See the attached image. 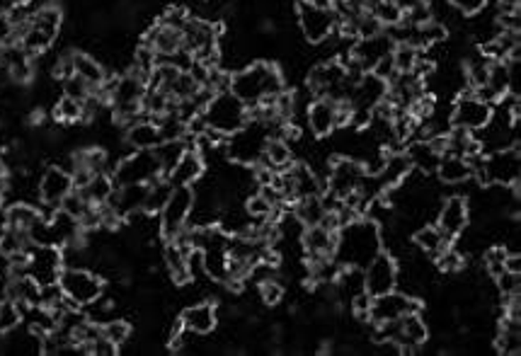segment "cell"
<instances>
[{
	"instance_id": "d4e9b609",
	"label": "cell",
	"mask_w": 521,
	"mask_h": 356,
	"mask_svg": "<svg viewBox=\"0 0 521 356\" xmlns=\"http://www.w3.org/2000/svg\"><path fill=\"white\" fill-rule=\"evenodd\" d=\"M437 178L447 185H464L468 179H473L471 165L461 155H441L439 165H437Z\"/></svg>"
},
{
	"instance_id": "f6af8a7d",
	"label": "cell",
	"mask_w": 521,
	"mask_h": 356,
	"mask_svg": "<svg viewBox=\"0 0 521 356\" xmlns=\"http://www.w3.org/2000/svg\"><path fill=\"white\" fill-rule=\"evenodd\" d=\"M417 54H420V49L410 47V44H395V49H393L395 71H398V74H410L417 61Z\"/></svg>"
},
{
	"instance_id": "8fae6325",
	"label": "cell",
	"mask_w": 521,
	"mask_h": 356,
	"mask_svg": "<svg viewBox=\"0 0 521 356\" xmlns=\"http://www.w3.org/2000/svg\"><path fill=\"white\" fill-rule=\"evenodd\" d=\"M521 178V153L519 143L502 151H492L482 162V185L509 187Z\"/></svg>"
},
{
	"instance_id": "277c9868",
	"label": "cell",
	"mask_w": 521,
	"mask_h": 356,
	"mask_svg": "<svg viewBox=\"0 0 521 356\" xmlns=\"http://www.w3.org/2000/svg\"><path fill=\"white\" fill-rule=\"evenodd\" d=\"M202 117L209 129L219 131L223 136H233L236 131H240L245 124L250 122V109L230 90H226V92H216L209 100Z\"/></svg>"
},
{
	"instance_id": "2e32d148",
	"label": "cell",
	"mask_w": 521,
	"mask_h": 356,
	"mask_svg": "<svg viewBox=\"0 0 521 356\" xmlns=\"http://www.w3.org/2000/svg\"><path fill=\"white\" fill-rule=\"evenodd\" d=\"M68 192H74V175L64 170L61 165H49L41 170L39 178V204L58 209V204Z\"/></svg>"
},
{
	"instance_id": "8d00e7d4",
	"label": "cell",
	"mask_w": 521,
	"mask_h": 356,
	"mask_svg": "<svg viewBox=\"0 0 521 356\" xmlns=\"http://www.w3.org/2000/svg\"><path fill=\"white\" fill-rule=\"evenodd\" d=\"M243 209H245V213H247V216H250L253 221L274 219L279 211H282V209H277L274 204L269 202L267 196L262 195V192H255V195L247 196V202L243 204Z\"/></svg>"
},
{
	"instance_id": "44dd1931",
	"label": "cell",
	"mask_w": 521,
	"mask_h": 356,
	"mask_svg": "<svg viewBox=\"0 0 521 356\" xmlns=\"http://www.w3.org/2000/svg\"><path fill=\"white\" fill-rule=\"evenodd\" d=\"M334 245H337V233L327 230L320 223L303 228L301 247L306 257H330V255H334Z\"/></svg>"
},
{
	"instance_id": "484cf974",
	"label": "cell",
	"mask_w": 521,
	"mask_h": 356,
	"mask_svg": "<svg viewBox=\"0 0 521 356\" xmlns=\"http://www.w3.org/2000/svg\"><path fill=\"white\" fill-rule=\"evenodd\" d=\"M187 252L189 250L179 247L175 240H168L163 247L165 269H168V274L175 279L178 286H185L187 282H192V279H189V267H187Z\"/></svg>"
},
{
	"instance_id": "7c38bea8",
	"label": "cell",
	"mask_w": 521,
	"mask_h": 356,
	"mask_svg": "<svg viewBox=\"0 0 521 356\" xmlns=\"http://www.w3.org/2000/svg\"><path fill=\"white\" fill-rule=\"evenodd\" d=\"M420 310H422V300L417 299V296L393 289V291L371 299L369 320L371 323H388V320H400L407 313H420Z\"/></svg>"
},
{
	"instance_id": "7bdbcfd3",
	"label": "cell",
	"mask_w": 521,
	"mask_h": 356,
	"mask_svg": "<svg viewBox=\"0 0 521 356\" xmlns=\"http://www.w3.org/2000/svg\"><path fill=\"white\" fill-rule=\"evenodd\" d=\"M90 206H92V204H90L88 199L81 195V189L68 192V195L61 199V204H58V209L64 211V213H68V216H74L75 221H81V216L90 209Z\"/></svg>"
},
{
	"instance_id": "7dc6e473",
	"label": "cell",
	"mask_w": 521,
	"mask_h": 356,
	"mask_svg": "<svg viewBox=\"0 0 521 356\" xmlns=\"http://www.w3.org/2000/svg\"><path fill=\"white\" fill-rule=\"evenodd\" d=\"M492 279H495L497 291L502 293V296H514V293L521 291V279L517 272H507V269H502V272L497 276H492Z\"/></svg>"
},
{
	"instance_id": "4316f807",
	"label": "cell",
	"mask_w": 521,
	"mask_h": 356,
	"mask_svg": "<svg viewBox=\"0 0 521 356\" xmlns=\"http://www.w3.org/2000/svg\"><path fill=\"white\" fill-rule=\"evenodd\" d=\"M412 240H415L417 247H420L424 255H430V257H437V255H441V252L447 250V247H451V245H454V240H451V238H447V235L441 233L439 226L417 228L415 235H412Z\"/></svg>"
},
{
	"instance_id": "ac0fdd59",
	"label": "cell",
	"mask_w": 521,
	"mask_h": 356,
	"mask_svg": "<svg viewBox=\"0 0 521 356\" xmlns=\"http://www.w3.org/2000/svg\"><path fill=\"white\" fill-rule=\"evenodd\" d=\"M219 325V310L212 300H202V303H192L182 310L179 316V327L196 334V337H206L212 334Z\"/></svg>"
},
{
	"instance_id": "f546056e",
	"label": "cell",
	"mask_w": 521,
	"mask_h": 356,
	"mask_svg": "<svg viewBox=\"0 0 521 356\" xmlns=\"http://www.w3.org/2000/svg\"><path fill=\"white\" fill-rule=\"evenodd\" d=\"M495 347L497 352L502 354H519L521 352V327L519 320L514 317H502V323L497 327V337H495Z\"/></svg>"
},
{
	"instance_id": "5bb4252c",
	"label": "cell",
	"mask_w": 521,
	"mask_h": 356,
	"mask_svg": "<svg viewBox=\"0 0 521 356\" xmlns=\"http://www.w3.org/2000/svg\"><path fill=\"white\" fill-rule=\"evenodd\" d=\"M364 286H367V293L371 299L393 291L398 286V262L391 252L381 250L364 267Z\"/></svg>"
},
{
	"instance_id": "4fadbf2b",
	"label": "cell",
	"mask_w": 521,
	"mask_h": 356,
	"mask_svg": "<svg viewBox=\"0 0 521 356\" xmlns=\"http://www.w3.org/2000/svg\"><path fill=\"white\" fill-rule=\"evenodd\" d=\"M64 272V257L61 247L54 245H32L30 247V262H27V274L32 276L39 286L58 283V276Z\"/></svg>"
},
{
	"instance_id": "5b68a950",
	"label": "cell",
	"mask_w": 521,
	"mask_h": 356,
	"mask_svg": "<svg viewBox=\"0 0 521 356\" xmlns=\"http://www.w3.org/2000/svg\"><path fill=\"white\" fill-rule=\"evenodd\" d=\"M109 175L115 187L151 185L153 179L163 178V170L153 151H131L129 155L119 158L117 168Z\"/></svg>"
},
{
	"instance_id": "cb8c5ba5",
	"label": "cell",
	"mask_w": 521,
	"mask_h": 356,
	"mask_svg": "<svg viewBox=\"0 0 521 356\" xmlns=\"http://www.w3.org/2000/svg\"><path fill=\"white\" fill-rule=\"evenodd\" d=\"M405 155L407 161H410V165H412L417 172H424V175H430V172L437 170V165H439L441 158L427 138H415L412 143H407Z\"/></svg>"
},
{
	"instance_id": "6da1fadb",
	"label": "cell",
	"mask_w": 521,
	"mask_h": 356,
	"mask_svg": "<svg viewBox=\"0 0 521 356\" xmlns=\"http://www.w3.org/2000/svg\"><path fill=\"white\" fill-rule=\"evenodd\" d=\"M383 250L381 230L378 223L367 216L344 223L337 230V245H334L333 257L343 265V267H367L369 262Z\"/></svg>"
},
{
	"instance_id": "c3c4849f",
	"label": "cell",
	"mask_w": 521,
	"mask_h": 356,
	"mask_svg": "<svg viewBox=\"0 0 521 356\" xmlns=\"http://www.w3.org/2000/svg\"><path fill=\"white\" fill-rule=\"evenodd\" d=\"M189 20V13L182 5H172V8H168L163 13V17H161V25L165 27H172V30H179L182 32V27H185V22Z\"/></svg>"
},
{
	"instance_id": "83f0119b",
	"label": "cell",
	"mask_w": 521,
	"mask_h": 356,
	"mask_svg": "<svg viewBox=\"0 0 521 356\" xmlns=\"http://www.w3.org/2000/svg\"><path fill=\"white\" fill-rule=\"evenodd\" d=\"M74 71L75 75H81L82 81L88 82L92 90L100 88L107 78V71L105 65H102V61H98L95 56H90V54H81V51H75L74 54Z\"/></svg>"
},
{
	"instance_id": "7402d4cb",
	"label": "cell",
	"mask_w": 521,
	"mask_h": 356,
	"mask_svg": "<svg viewBox=\"0 0 521 356\" xmlns=\"http://www.w3.org/2000/svg\"><path fill=\"white\" fill-rule=\"evenodd\" d=\"M143 41H146L148 47H153L158 58H168L172 56L175 51L182 49V32H179V30H172V27L161 25V22H155V25L143 34Z\"/></svg>"
},
{
	"instance_id": "e575fe53",
	"label": "cell",
	"mask_w": 521,
	"mask_h": 356,
	"mask_svg": "<svg viewBox=\"0 0 521 356\" xmlns=\"http://www.w3.org/2000/svg\"><path fill=\"white\" fill-rule=\"evenodd\" d=\"M25 320V306H20L13 299L0 300V334H10L13 330H20Z\"/></svg>"
},
{
	"instance_id": "ba28073f",
	"label": "cell",
	"mask_w": 521,
	"mask_h": 356,
	"mask_svg": "<svg viewBox=\"0 0 521 356\" xmlns=\"http://www.w3.org/2000/svg\"><path fill=\"white\" fill-rule=\"evenodd\" d=\"M195 209V187L182 185L172 189L170 199L165 202L163 211L158 213L161 221V235L165 240H172L175 235L187 228V221Z\"/></svg>"
},
{
	"instance_id": "1f68e13d",
	"label": "cell",
	"mask_w": 521,
	"mask_h": 356,
	"mask_svg": "<svg viewBox=\"0 0 521 356\" xmlns=\"http://www.w3.org/2000/svg\"><path fill=\"white\" fill-rule=\"evenodd\" d=\"M172 182L168 178H158L148 185L146 202H143V213H151V216H158L163 211L165 202L170 199L172 195Z\"/></svg>"
},
{
	"instance_id": "ee69618b",
	"label": "cell",
	"mask_w": 521,
	"mask_h": 356,
	"mask_svg": "<svg viewBox=\"0 0 521 356\" xmlns=\"http://www.w3.org/2000/svg\"><path fill=\"white\" fill-rule=\"evenodd\" d=\"M202 90V85L192 78L189 74H179L175 81H172V85H170V98H175V100H189V98H195L196 92Z\"/></svg>"
},
{
	"instance_id": "836d02e7",
	"label": "cell",
	"mask_w": 521,
	"mask_h": 356,
	"mask_svg": "<svg viewBox=\"0 0 521 356\" xmlns=\"http://www.w3.org/2000/svg\"><path fill=\"white\" fill-rule=\"evenodd\" d=\"M187 146H185V141L178 138V141H161L158 146L153 148L155 158L161 162V170H163V178H168L172 170H175V165L179 162V158L185 155Z\"/></svg>"
},
{
	"instance_id": "d6986e66",
	"label": "cell",
	"mask_w": 521,
	"mask_h": 356,
	"mask_svg": "<svg viewBox=\"0 0 521 356\" xmlns=\"http://www.w3.org/2000/svg\"><path fill=\"white\" fill-rule=\"evenodd\" d=\"M306 122L313 136H330L337 131V102L330 98H316L306 109Z\"/></svg>"
},
{
	"instance_id": "b9f144b4",
	"label": "cell",
	"mask_w": 521,
	"mask_h": 356,
	"mask_svg": "<svg viewBox=\"0 0 521 356\" xmlns=\"http://www.w3.org/2000/svg\"><path fill=\"white\" fill-rule=\"evenodd\" d=\"M371 15L381 22V27H393L403 20V10L393 0H381V3H376L374 8H371Z\"/></svg>"
},
{
	"instance_id": "ffe728a7",
	"label": "cell",
	"mask_w": 521,
	"mask_h": 356,
	"mask_svg": "<svg viewBox=\"0 0 521 356\" xmlns=\"http://www.w3.org/2000/svg\"><path fill=\"white\" fill-rule=\"evenodd\" d=\"M204 170H206V165H204V155L199 153L196 148H187L185 155L179 158L178 165H175V170L168 175V179L172 182V187H182V185L195 187L196 182L204 178Z\"/></svg>"
},
{
	"instance_id": "681fc988",
	"label": "cell",
	"mask_w": 521,
	"mask_h": 356,
	"mask_svg": "<svg viewBox=\"0 0 521 356\" xmlns=\"http://www.w3.org/2000/svg\"><path fill=\"white\" fill-rule=\"evenodd\" d=\"M488 3L490 0H451V5H454L458 13H464V15H475V13L485 8Z\"/></svg>"
},
{
	"instance_id": "9c48e42d",
	"label": "cell",
	"mask_w": 521,
	"mask_h": 356,
	"mask_svg": "<svg viewBox=\"0 0 521 356\" xmlns=\"http://www.w3.org/2000/svg\"><path fill=\"white\" fill-rule=\"evenodd\" d=\"M492 105L481 100L471 88L461 90L458 92V100L448 119H451V126H461V129L471 131V134H478L481 129H485L492 119Z\"/></svg>"
},
{
	"instance_id": "52a82bcc",
	"label": "cell",
	"mask_w": 521,
	"mask_h": 356,
	"mask_svg": "<svg viewBox=\"0 0 521 356\" xmlns=\"http://www.w3.org/2000/svg\"><path fill=\"white\" fill-rule=\"evenodd\" d=\"M61 291L71 300H75L81 308H88L98 303L105 296V282L88 267H64L58 276Z\"/></svg>"
},
{
	"instance_id": "60d3db41",
	"label": "cell",
	"mask_w": 521,
	"mask_h": 356,
	"mask_svg": "<svg viewBox=\"0 0 521 356\" xmlns=\"http://www.w3.org/2000/svg\"><path fill=\"white\" fill-rule=\"evenodd\" d=\"M61 95H64V98L78 100V102H85V100L92 95V88H90L88 82L82 81L81 75L74 74L61 81Z\"/></svg>"
},
{
	"instance_id": "f907efd6",
	"label": "cell",
	"mask_w": 521,
	"mask_h": 356,
	"mask_svg": "<svg viewBox=\"0 0 521 356\" xmlns=\"http://www.w3.org/2000/svg\"><path fill=\"white\" fill-rule=\"evenodd\" d=\"M90 354H95V356H112V354H117V347L112 344V342L107 340L105 334H100L98 340L92 342L90 344Z\"/></svg>"
},
{
	"instance_id": "816d5d0a",
	"label": "cell",
	"mask_w": 521,
	"mask_h": 356,
	"mask_svg": "<svg viewBox=\"0 0 521 356\" xmlns=\"http://www.w3.org/2000/svg\"><path fill=\"white\" fill-rule=\"evenodd\" d=\"M497 13H519V0H497Z\"/></svg>"
},
{
	"instance_id": "30bf717a",
	"label": "cell",
	"mask_w": 521,
	"mask_h": 356,
	"mask_svg": "<svg viewBox=\"0 0 521 356\" xmlns=\"http://www.w3.org/2000/svg\"><path fill=\"white\" fill-rule=\"evenodd\" d=\"M364 178H367L364 162H359L357 158H350V155H334V158H330V168H327L326 189L344 199L352 192H359Z\"/></svg>"
},
{
	"instance_id": "3957f363",
	"label": "cell",
	"mask_w": 521,
	"mask_h": 356,
	"mask_svg": "<svg viewBox=\"0 0 521 356\" xmlns=\"http://www.w3.org/2000/svg\"><path fill=\"white\" fill-rule=\"evenodd\" d=\"M61 25H64V13H61L58 5H51L49 3V5L37 8L25 22V32L20 37L22 49L27 54H32V56L47 54L51 49V44L56 41Z\"/></svg>"
},
{
	"instance_id": "d590c367",
	"label": "cell",
	"mask_w": 521,
	"mask_h": 356,
	"mask_svg": "<svg viewBox=\"0 0 521 356\" xmlns=\"http://www.w3.org/2000/svg\"><path fill=\"white\" fill-rule=\"evenodd\" d=\"M5 216H8V226L10 228L30 230V226H32L34 221L39 219L41 213H39V209H37V206H32V204L17 202V204H13V206H8V209H5Z\"/></svg>"
},
{
	"instance_id": "74e56055",
	"label": "cell",
	"mask_w": 521,
	"mask_h": 356,
	"mask_svg": "<svg viewBox=\"0 0 521 356\" xmlns=\"http://www.w3.org/2000/svg\"><path fill=\"white\" fill-rule=\"evenodd\" d=\"M54 119L61 124L82 122V102L61 95V98L56 100V105H54Z\"/></svg>"
},
{
	"instance_id": "8992f818",
	"label": "cell",
	"mask_w": 521,
	"mask_h": 356,
	"mask_svg": "<svg viewBox=\"0 0 521 356\" xmlns=\"http://www.w3.org/2000/svg\"><path fill=\"white\" fill-rule=\"evenodd\" d=\"M296 20L301 27V34L310 44H323L334 34L337 27V15L330 5H320L313 0H296Z\"/></svg>"
},
{
	"instance_id": "d6a6232c",
	"label": "cell",
	"mask_w": 521,
	"mask_h": 356,
	"mask_svg": "<svg viewBox=\"0 0 521 356\" xmlns=\"http://www.w3.org/2000/svg\"><path fill=\"white\" fill-rule=\"evenodd\" d=\"M291 211L299 216L303 226H318L323 216H326V209H323V202H320V195L303 196V199H296L291 204Z\"/></svg>"
},
{
	"instance_id": "bcb514c9",
	"label": "cell",
	"mask_w": 521,
	"mask_h": 356,
	"mask_svg": "<svg viewBox=\"0 0 521 356\" xmlns=\"http://www.w3.org/2000/svg\"><path fill=\"white\" fill-rule=\"evenodd\" d=\"M507 255H509V250H507V247H502V245L488 247V250H485V272H488L490 276L499 274V272L505 269Z\"/></svg>"
},
{
	"instance_id": "603a6c76",
	"label": "cell",
	"mask_w": 521,
	"mask_h": 356,
	"mask_svg": "<svg viewBox=\"0 0 521 356\" xmlns=\"http://www.w3.org/2000/svg\"><path fill=\"white\" fill-rule=\"evenodd\" d=\"M163 141L158 124L153 119H139L126 129V146L131 151H153Z\"/></svg>"
},
{
	"instance_id": "7a4b0ae2",
	"label": "cell",
	"mask_w": 521,
	"mask_h": 356,
	"mask_svg": "<svg viewBox=\"0 0 521 356\" xmlns=\"http://www.w3.org/2000/svg\"><path fill=\"white\" fill-rule=\"evenodd\" d=\"M284 90V75L279 65L269 61H255L230 75V92L250 107L274 105L277 95Z\"/></svg>"
},
{
	"instance_id": "f1b7e54d",
	"label": "cell",
	"mask_w": 521,
	"mask_h": 356,
	"mask_svg": "<svg viewBox=\"0 0 521 356\" xmlns=\"http://www.w3.org/2000/svg\"><path fill=\"white\" fill-rule=\"evenodd\" d=\"M291 146L286 143L284 138H267L260 162L269 165L274 172H282L291 168Z\"/></svg>"
},
{
	"instance_id": "f35d334b",
	"label": "cell",
	"mask_w": 521,
	"mask_h": 356,
	"mask_svg": "<svg viewBox=\"0 0 521 356\" xmlns=\"http://www.w3.org/2000/svg\"><path fill=\"white\" fill-rule=\"evenodd\" d=\"M257 293H260V300L265 306H279L284 299V286H282L277 276H267V279H262L257 283Z\"/></svg>"
},
{
	"instance_id": "ab89813d",
	"label": "cell",
	"mask_w": 521,
	"mask_h": 356,
	"mask_svg": "<svg viewBox=\"0 0 521 356\" xmlns=\"http://www.w3.org/2000/svg\"><path fill=\"white\" fill-rule=\"evenodd\" d=\"M102 334H105L107 340L112 342L117 349H122L126 342L131 340V325L122 317H115V320H109V323L102 325Z\"/></svg>"
},
{
	"instance_id": "4dcf8cb0",
	"label": "cell",
	"mask_w": 521,
	"mask_h": 356,
	"mask_svg": "<svg viewBox=\"0 0 521 356\" xmlns=\"http://www.w3.org/2000/svg\"><path fill=\"white\" fill-rule=\"evenodd\" d=\"M81 195L85 196L92 206H102V204H107L109 202V196L115 195V182H112V175H109V172L92 175V178L88 179V185L81 189Z\"/></svg>"
},
{
	"instance_id": "9a60e30c",
	"label": "cell",
	"mask_w": 521,
	"mask_h": 356,
	"mask_svg": "<svg viewBox=\"0 0 521 356\" xmlns=\"http://www.w3.org/2000/svg\"><path fill=\"white\" fill-rule=\"evenodd\" d=\"M395 49V41L391 39V34L388 32H378L374 37H367V39H354L352 41L350 51H347V56L352 61H357L367 74L374 71V65L381 61L383 56H388Z\"/></svg>"
},
{
	"instance_id": "e0dca14e",
	"label": "cell",
	"mask_w": 521,
	"mask_h": 356,
	"mask_svg": "<svg viewBox=\"0 0 521 356\" xmlns=\"http://www.w3.org/2000/svg\"><path fill=\"white\" fill-rule=\"evenodd\" d=\"M468 221H471V209H468V202H465L464 195H451L447 202L441 204L437 226L441 228V233L447 235V238L458 240L465 228H468Z\"/></svg>"
}]
</instances>
